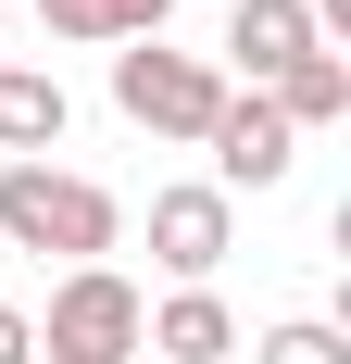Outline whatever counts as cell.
<instances>
[{
  "label": "cell",
  "instance_id": "obj_1",
  "mask_svg": "<svg viewBox=\"0 0 351 364\" xmlns=\"http://www.w3.org/2000/svg\"><path fill=\"white\" fill-rule=\"evenodd\" d=\"M113 239H126V201H113L101 176H75V164H0V252H63L75 264H113Z\"/></svg>",
  "mask_w": 351,
  "mask_h": 364
},
{
  "label": "cell",
  "instance_id": "obj_2",
  "mask_svg": "<svg viewBox=\"0 0 351 364\" xmlns=\"http://www.w3.org/2000/svg\"><path fill=\"white\" fill-rule=\"evenodd\" d=\"M26 327H38V364H139L151 301H139V277H113V264H75L63 289H50V314H26Z\"/></svg>",
  "mask_w": 351,
  "mask_h": 364
},
{
  "label": "cell",
  "instance_id": "obj_3",
  "mask_svg": "<svg viewBox=\"0 0 351 364\" xmlns=\"http://www.w3.org/2000/svg\"><path fill=\"white\" fill-rule=\"evenodd\" d=\"M113 113L151 126V139H213V113H226V75L201 50H163V38H126L113 50Z\"/></svg>",
  "mask_w": 351,
  "mask_h": 364
},
{
  "label": "cell",
  "instance_id": "obj_4",
  "mask_svg": "<svg viewBox=\"0 0 351 364\" xmlns=\"http://www.w3.org/2000/svg\"><path fill=\"white\" fill-rule=\"evenodd\" d=\"M226 239H239V201H226L213 176H176V188H151V264H163L176 289H213Z\"/></svg>",
  "mask_w": 351,
  "mask_h": 364
},
{
  "label": "cell",
  "instance_id": "obj_5",
  "mask_svg": "<svg viewBox=\"0 0 351 364\" xmlns=\"http://www.w3.org/2000/svg\"><path fill=\"white\" fill-rule=\"evenodd\" d=\"M213 188H226V201H239V188H276L288 164H301V139H288V113L264 101V88H226V113H213Z\"/></svg>",
  "mask_w": 351,
  "mask_h": 364
},
{
  "label": "cell",
  "instance_id": "obj_6",
  "mask_svg": "<svg viewBox=\"0 0 351 364\" xmlns=\"http://www.w3.org/2000/svg\"><path fill=\"white\" fill-rule=\"evenodd\" d=\"M301 50H326L301 0H226V63H239V88H276ZM226 63H213V75H226Z\"/></svg>",
  "mask_w": 351,
  "mask_h": 364
},
{
  "label": "cell",
  "instance_id": "obj_7",
  "mask_svg": "<svg viewBox=\"0 0 351 364\" xmlns=\"http://www.w3.org/2000/svg\"><path fill=\"white\" fill-rule=\"evenodd\" d=\"M226 352H239V314L213 289H163L151 327H139V364H226Z\"/></svg>",
  "mask_w": 351,
  "mask_h": 364
},
{
  "label": "cell",
  "instance_id": "obj_8",
  "mask_svg": "<svg viewBox=\"0 0 351 364\" xmlns=\"http://www.w3.org/2000/svg\"><path fill=\"white\" fill-rule=\"evenodd\" d=\"M63 126H75L63 75H38V63H0V164H50V151H63Z\"/></svg>",
  "mask_w": 351,
  "mask_h": 364
},
{
  "label": "cell",
  "instance_id": "obj_9",
  "mask_svg": "<svg viewBox=\"0 0 351 364\" xmlns=\"http://www.w3.org/2000/svg\"><path fill=\"white\" fill-rule=\"evenodd\" d=\"M176 0H38V26L75 38V50H126V38H163Z\"/></svg>",
  "mask_w": 351,
  "mask_h": 364
},
{
  "label": "cell",
  "instance_id": "obj_10",
  "mask_svg": "<svg viewBox=\"0 0 351 364\" xmlns=\"http://www.w3.org/2000/svg\"><path fill=\"white\" fill-rule=\"evenodd\" d=\"M264 101L288 113V139H314V126H339V113H351V50H301V63H288L276 88H264Z\"/></svg>",
  "mask_w": 351,
  "mask_h": 364
},
{
  "label": "cell",
  "instance_id": "obj_11",
  "mask_svg": "<svg viewBox=\"0 0 351 364\" xmlns=\"http://www.w3.org/2000/svg\"><path fill=\"white\" fill-rule=\"evenodd\" d=\"M251 364H351V339L326 327V314H276V327L251 339Z\"/></svg>",
  "mask_w": 351,
  "mask_h": 364
},
{
  "label": "cell",
  "instance_id": "obj_12",
  "mask_svg": "<svg viewBox=\"0 0 351 364\" xmlns=\"http://www.w3.org/2000/svg\"><path fill=\"white\" fill-rule=\"evenodd\" d=\"M0 364H38V327H26V314H0Z\"/></svg>",
  "mask_w": 351,
  "mask_h": 364
},
{
  "label": "cell",
  "instance_id": "obj_13",
  "mask_svg": "<svg viewBox=\"0 0 351 364\" xmlns=\"http://www.w3.org/2000/svg\"><path fill=\"white\" fill-rule=\"evenodd\" d=\"M0 38H13V13H0Z\"/></svg>",
  "mask_w": 351,
  "mask_h": 364
}]
</instances>
